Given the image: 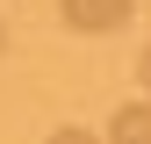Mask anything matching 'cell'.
<instances>
[{"label": "cell", "mask_w": 151, "mask_h": 144, "mask_svg": "<svg viewBox=\"0 0 151 144\" xmlns=\"http://www.w3.org/2000/svg\"><path fill=\"white\" fill-rule=\"evenodd\" d=\"M108 137H122V144H151V101H122L115 115H108Z\"/></svg>", "instance_id": "cell-2"}, {"label": "cell", "mask_w": 151, "mask_h": 144, "mask_svg": "<svg viewBox=\"0 0 151 144\" xmlns=\"http://www.w3.org/2000/svg\"><path fill=\"white\" fill-rule=\"evenodd\" d=\"M0 50H7V22H0Z\"/></svg>", "instance_id": "cell-4"}, {"label": "cell", "mask_w": 151, "mask_h": 144, "mask_svg": "<svg viewBox=\"0 0 151 144\" xmlns=\"http://www.w3.org/2000/svg\"><path fill=\"white\" fill-rule=\"evenodd\" d=\"M58 7H65V22H72V29L108 36V29H122L129 14H137V0H58Z\"/></svg>", "instance_id": "cell-1"}, {"label": "cell", "mask_w": 151, "mask_h": 144, "mask_svg": "<svg viewBox=\"0 0 151 144\" xmlns=\"http://www.w3.org/2000/svg\"><path fill=\"white\" fill-rule=\"evenodd\" d=\"M137 79H144V94H151V50H144V65H137Z\"/></svg>", "instance_id": "cell-3"}]
</instances>
